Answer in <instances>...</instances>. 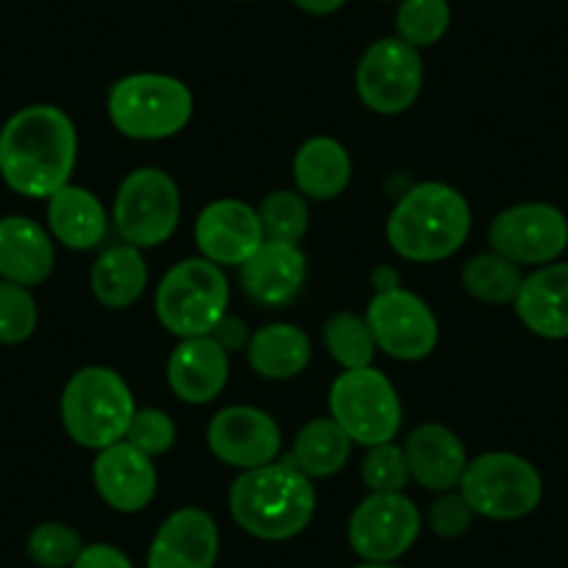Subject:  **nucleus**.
Masks as SVG:
<instances>
[{
	"label": "nucleus",
	"instance_id": "f257e3e1",
	"mask_svg": "<svg viewBox=\"0 0 568 568\" xmlns=\"http://www.w3.org/2000/svg\"><path fill=\"white\" fill-rule=\"evenodd\" d=\"M79 165V131L53 103L18 109L0 125V179L23 199L48 201L73 182Z\"/></svg>",
	"mask_w": 568,
	"mask_h": 568
},
{
	"label": "nucleus",
	"instance_id": "f03ea898",
	"mask_svg": "<svg viewBox=\"0 0 568 568\" xmlns=\"http://www.w3.org/2000/svg\"><path fill=\"white\" fill-rule=\"evenodd\" d=\"M471 204L446 182H418L402 193L385 223V240L396 256L433 265L455 256L471 237Z\"/></svg>",
	"mask_w": 568,
	"mask_h": 568
},
{
	"label": "nucleus",
	"instance_id": "7ed1b4c3",
	"mask_svg": "<svg viewBox=\"0 0 568 568\" xmlns=\"http://www.w3.org/2000/svg\"><path fill=\"white\" fill-rule=\"evenodd\" d=\"M318 494L313 479L278 457L262 468L240 471L229 488V513L256 540H291L313 524Z\"/></svg>",
	"mask_w": 568,
	"mask_h": 568
},
{
	"label": "nucleus",
	"instance_id": "20e7f679",
	"mask_svg": "<svg viewBox=\"0 0 568 568\" xmlns=\"http://www.w3.org/2000/svg\"><path fill=\"white\" fill-rule=\"evenodd\" d=\"M136 413L134 390L109 365H84L64 385L59 415L75 446L101 452L120 444Z\"/></svg>",
	"mask_w": 568,
	"mask_h": 568
},
{
	"label": "nucleus",
	"instance_id": "39448f33",
	"mask_svg": "<svg viewBox=\"0 0 568 568\" xmlns=\"http://www.w3.org/2000/svg\"><path fill=\"white\" fill-rule=\"evenodd\" d=\"M106 114L118 134L134 142H162L187 129L195 95L176 75L129 73L109 87Z\"/></svg>",
	"mask_w": 568,
	"mask_h": 568
},
{
	"label": "nucleus",
	"instance_id": "423d86ee",
	"mask_svg": "<svg viewBox=\"0 0 568 568\" xmlns=\"http://www.w3.org/2000/svg\"><path fill=\"white\" fill-rule=\"evenodd\" d=\"M232 287L221 265L187 256L168 267L154 291V313L168 335L187 341L206 337L229 315Z\"/></svg>",
	"mask_w": 568,
	"mask_h": 568
},
{
	"label": "nucleus",
	"instance_id": "0eeeda50",
	"mask_svg": "<svg viewBox=\"0 0 568 568\" xmlns=\"http://www.w3.org/2000/svg\"><path fill=\"white\" fill-rule=\"evenodd\" d=\"M182 190L176 179L154 165L134 168L112 201V229L120 243L140 251L160 248L182 223Z\"/></svg>",
	"mask_w": 568,
	"mask_h": 568
},
{
	"label": "nucleus",
	"instance_id": "6e6552de",
	"mask_svg": "<svg viewBox=\"0 0 568 568\" xmlns=\"http://www.w3.org/2000/svg\"><path fill=\"white\" fill-rule=\"evenodd\" d=\"M329 415L357 446H379L396 440L404 424L402 396L390 376L379 368L341 371L329 387Z\"/></svg>",
	"mask_w": 568,
	"mask_h": 568
},
{
	"label": "nucleus",
	"instance_id": "1a4fd4ad",
	"mask_svg": "<svg viewBox=\"0 0 568 568\" xmlns=\"http://www.w3.org/2000/svg\"><path fill=\"white\" fill-rule=\"evenodd\" d=\"M457 490L479 518L518 521L538 510L544 499V477L527 457L513 452H485L468 460Z\"/></svg>",
	"mask_w": 568,
	"mask_h": 568
},
{
	"label": "nucleus",
	"instance_id": "9d476101",
	"mask_svg": "<svg viewBox=\"0 0 568 568\" xmlns=\"http://www.w3.org/2000/svg\"><path fill=\"white\" fill-rule=\"evenodd\" d=\"M357 98L368 112L396 118L415 106L424 90V59L420 51L398 37L371 42L354 73Z\"/></svg>",
	"mask_w": 568,
	"mask_h": 568
},
{
	"label": "nucleus",
	"instance_id": "9b49d317",
	"mask_svg": "<svg viewBox=\"0 0 568 568\" xmlns=\"http://www.w3.org/2000/svg\"><path fill=\"white\" fill-rule=\"evenodd\" d=\"M365 321L374 335L376 352L396 363H420L438 348L440 324L433 307L407 287L374 293L365 307Z\"/></svg>",
	"mask_w": 568,
	"mask_h": 568
},
{
	"label": "nucleus",
	"instance_id": "f8f14e48",
	"mask_svg": "<svg viewBox=\"0 0 568 568\" xmlns=\"http://www.w3.org/2000/svg\"><path fill=\"white\" fill-rule=\"evenodd\" d=\"M488 245L518 267H544L568 248V217L544 201L507 206L490 221Z\"/></svg>",
	"mask_w": 568,
	"mask_h": 568
},
{
	"label": "nucleus",
	"instance_id": "ddd939ff",
	"mask_svg": "<svg viewBox=\"0 0 568 568\" xmlns=\"http://www.w3.org/2000/svg\"><path fill=\"white\" fill-rule=\"evenodd\" d=\"M424 518L407 494H368L348 518V546L363 562H396L418 540Z\"/></svg>",
	"mask_w": 568,
	"mask_h": 568
},
{
	"label": "nucleus",
	"instance_id": "4468645a",
	"mask_svg": "<svg viewBox=\"0 0 568 568\" xmlns=\"http://www.w3.org/2000/svg\"><path fill=\"white\" fill-rule=\"evenodd\" d=\"M212 457L234 471H251L282 457V429L276 418L254 404H229L206 424Z\"/></svg>",
	"mask_w": 568,
	"mask_h": 568
},
{
	"label": "nucleus",
	"instance_id": "2eb2a0df",
	"mask_svg": "<svg viewBox=\"0 0 568 568\" xmlns=\"http://www.w3.org/2000/svg\"><path fill=\"white\" fill-rule=\"evenodd\" d=\"M193 237L199 256L215 262L223 271L240 267L265 243L260 212L248 201L240 199L210 201L195 217Z\"/></svg>",
	"mask_w": 568,
	"mask_h": 568
},
{
	"label": "nucleus",
	"instance_id": "dca6fc26",
	"mask_svg": "<svg viewBox=\"0 0 568 568\" xmlns=\"http://www.w3.org/2000/svg\"><path fill=\"white\" fill-rule=\"evenodd\" d=\"M92 485L106 507L114 513L134 516L156 499L160 471L149 455L136 452L125 440L95 452L92 460Z\"/></svg>",
	"mask_w": 568,
	"mask_h": 568
},
{
	"label": "nucleus",
	"instance_id": "f3484780",
	"mask_svg": "<svg viewBox=\"0 0 568 568\" xmlns=\"http://www.w3.org/2000/svg\"><path fill=\"white\" fill-rule=\"evenodd\" d=\"M240 291L260 307H287L307 284V254L302 245L265 240L237 267Z\"/></svg>",
	"mask_w": 568,
	"mask_h": 568
},
{
	"label": "nucleus",
	"instance_id": "a211bd4d",
	"mask_svg": "<svg viewBox=\"0 0 568 568\" xmlns=\"http://www.w3.org/2000/svg\"><path fill=\"white\" fill-rule=\"evenodd\" d=\"M221 529L204 507H179L156 529L149 568H215Z\"/></svg>",
	"mask_w": 568,
	"mask_h": 568
},
{
	"label": "nucleus",
	"instance_id": "6ab92c4d",
	"mask_svg": "<svg viewBox=\"0 0 568 568\" xmlns=\"http://www.w3.org/2000/svg\"><path fill=\"white\" fill-rule=\"evenodd\" d=\"M229 352L212 335L179 341L165 365L168 387L190 407L212 404L229 385Z\"/></svg>",
	"mask_w": 568,
	"mask_h": 568
},
{
	"label": "nucleus",
	"instance_id": "aec40b11",
	"mask_svg": "<svg viewBox=\"0 0 568 568\" xmlns=\"http://www.w3.org/2000/svg\"><path fill=\"white\" fill-rule=\"evenodd\" d=\"M404 457H407L409 477L426 490L446 494L460 488V479L468 466V449L460 435L452 426L426 420L418 424L404 440Z\"/></svg>",
	"mask_w": 568,
	"mask_h": 568
},
{
	"label": "nucleus",
	"instance_id": "412c9836",
	"mask_svg": "<svg viewBox=\"0 0 568 568\" xmlns=\"http://www.w3.org/2000/svg\"><path fill=\"white\" fill-rule=\"evenodd\" d=\"M57 267V240L42 223L26 215L0 217V278L37 287Z\"/></svg>",
	"mask_w": 568,
	"mask_h": 568
},
{
	"label": "nucleus",
	"instance_id": "4be33fe9",
	"mask_svg": "<svg viewBox=\"0 0 568 568\" xmlns=\"http://www.w3.org/2000/svg\"><path fill=\"white\" fill-rule=\"evenodd\" d=\"M513 307L535 337L568 341V262H549L524 276Z\"/></svg>",
	"mask_w": 568,
	"mask_h": 568
},
{
	"label": "nucleus",
	"instance_id": "5701e85b",
	"mask_svg": "<svg viewBox=\"0 0 568 568\" xmlns=\"http://www.w3.org/2000/svg\"><path fill=\"white\" fill-rule=\"evenodd\" d=\"M48 232L59 245L70 251L101 248L112 229V215L92 190L81 184H64L45 201Z\"/></svg>",
	"mask_w": 568,
	"mask_h": 568
},
{
	"label": "nucleus",
	"instance_id": "b1692460",
	"mask_svg": "<svg viewBox=\"0 0 568 568\" xmlns=\"http://www.w3.org/2000/svg\"><path fill=\"white\" fill-rule=\"evenodd\" d=\"M354 162L341 140L315 134L298 145L293 156V182L307 201H335L348 190Z\"/></svg>",
	"mask_w": 568,
	"mask_h": 568
},
{
	"label": "nucleus",
	"instance_id": "393cba45",
	"mask_svg": "<svg viewBox=\"0 0 568 568\" xmlns=\"http://www.w3.org/2000/svg\"><path fill=\"white\" fill-rule=\"evenodd\" d=\"M90 291L106 310H129L149 291V262L129 243L106 245L90 267Z\"/></svg>",
	"mask_w": 568,
	"mask_h": 568
},
{
	"label": "nucleus",
	"instance_id": "a878e982",
	"mask_svg": "<svg viewBox=\"0 0 568 568\" xmlns=\"http://www.w3.org/2000/svg\"><path fill=\"white\" fill-rule=\"evenodd\" d=\"M245 359L260 379L291 382L313 363V341L302 326L278 321L251 332Z\"/></svg>",
	"mask_w": 568,
	"mask_h": 568
},
{
	"label": "nucleus",
	"instance_id": "bb28decb",
	"mask_svg": "<svg viewBox=\"0 0 568 568\" xmlns=\"http://www.w3.org/2000/svg\"><path fill=\"white\" fill-rule=\"evenodd\" d=\"M352 446L354 440L343 433V426L332 415H326V418L307 420L298 429L284 460L315 483V479H329L341 474L352 460Z\"/></svg>",
	"mask_w": 568,
	"mask_h": 568
},
{
	"label": "nucleus",
	"instance_id": "cd10ccee",
	"mask_svg": "<svg viewBox=\"0 0 568 568\" xmlns=\"http://www.w3.org/2000/svg\"><path fill=\"white\" fill-rule=\"evenodd\" d=\"M463 291L479 304H490V307H505V304L516 302L518 291H521L524 273L516 262L505 260L496 251H485V254H474L466 260L460 271Z\"/></svg>",
	"mask_w": 568,
	"mask_h": 568
},
{
	"label": "nucleus",
	"instance_id": "c85d7f7f",
	"mask_svg": "<svg viewBox=\"0 0 568 568\" xmlns=\"http://www.w3.org/2000/svg\"><path fill=\"white\" fill-rule=\"evenodd\" d=\"M324 346L329 357L341 365V371L374 365L376 343L365 315L348 313V310L329 315L324 324Z\"/></svg>",
	"mask_w": 568,
	"mask_h": 568
},
{
	"label": "nucleus",
	"instance_id": "c756f323",
	"mask_svg": "<svg viewBox=\"0 0 568 568\" xmlns=\"http://www.w3.org/2000/svg\"><path fill=\"white\" fill-rule=\"evenodd\" d=\"M393 26L398 40L413 45L415 51L438 45L452 26L449 0H398Z\"/></svg>",
	"mask_w": 568,
	"mask_h": 568
},
{
	"label": "nucleus",
	"instance_id": "7c9ffc66",
	"mask_svg": "<svg viewBox=\"0 0 568 568\" xmlns=\"http://www.w3.org/2000/svg\"><path fill=\"white\" fill-rule=\"evenodd\" d=\"M265 240L302 245L310 232V201L298 190H273L256 206Z\"/></svg>",
	"mask_w": 568,
	"mask_h": 568
},
{
	"label": "nucleus",
	"instance_id": "2f4dec72",
	"mask_svg": "<svg viewBox=\"0 0 568 568\" xmlns=\"http://www.w3.org/2000/svg\"><path fill=\"white\" fill-rule=\"evenodd\" d=\"M40 326V307L31 287L0 278V346H20Z\"/></svg>",
	"mask_w": 568,
	"mask_h": 568
},
{
	"label": "nucleus",
	"instance_id": "473e14b6",
	"mask_svg": "<svg viewBox=\"0 0 568 568\" xmlns=\"http://www.w3.org/2000/svg\"><path fill=\"white\" fill-rule=\"evenodd\" d=\"M84 538L64 521H42L29 535V557L40 568H70L84 549Z\"/></svg>",
	"mask_w": 568,
	"mask_h": 568
},
{
	"label": "nucleus",
	"instance_id": "72a5a7b5",
	"mask_svg": "<svg viewBox=\"0 0 568 568\" xmlns=\"http://www.w3.org/2000/svg\"><path fill=\"white\" fill-rule=\"evenodd\" d=\"M359 477H363L368 494H404L407 483L413 479L407 457L396 440L371 446L363 457V466H359Z\"/></svg>",
	"mask_w": 568,
	"mask_h": 568
},
{
	"label": "nucleus",
	"instance_id": "f704fd0d",
	"mask_svg": "<svg viewBox=\"0 0 568 568\" xmlns=\"http://www.w3.org/2000/svg\"><path fill=\"white\" fill-rule=\"evenodd\" d=\"M176 438L179 429L171 413H165L162 407H136L123 440L142 455H149L151 460H156L176 446Z\"/></svg>",
	"mask_w": 568,
	"mask_h": 568
},
{
	"label": "nucleus",
	"instance_id": "c9c22d12",
	"mask_svg": "<svg viewBox=\"0 0 568 568\" xmlns=\"http://www.w3.org/2000/svg\"><path fill=\"white\" fill-rule=\"evenodd\" d=\"M474 518H477V513L471 510V505L466 501V496L460 494V490H446V494H440L438 499L429 505V516H426V521H429V529H433L438 538H460V535H466L468 529H471Z\"/></svg>",
	"mask_w": 568,
	"mask_h": 568
},
{
	"label": "nucleus",
	"instance_id": "e433bc0d",
	"mask_svg": "<svg viewBox=\"0 0 568 568\" xmlns=\"http://www.w3.org/2000/svg\"><path fill=\"white\" fill-rule=\"evenodd\" d=\"M70 568H134V562L112 544H87Z\"/></svg>",
	"mask_w": 568,
	"mask_h": 568
},
{
	"label": "nucleus",
	"instance_id": "4c0bfd02",
	"mask_svg": "<svg viewBox=\"0 0 568 568\" xmlns=\"http://www.w3.org/2000/svg\"><path fill=\"white\" fill-rule=\"evenodd\" d=\"M212 337H215L229 354H232V352H245V348H248L251 332L248 326H245V321L234 318V315H226V318L215 326Z\"/></svg>",
	"mask_w": 568,
	"mask_h": 568
},
{
	"label": "nucleus",
	"instance_id": "58836bf2",
	"mask_svg": "<svg viewBox=\"0 0 568 568\" xmlns=\"http://www.w3.org/2000/svg\"><path fill=\"white\" fill-rule=\"evenodd\" d=\"M293 3L313 18H329V14L341 12L348 0H293Z\"/></svg>",
	"mask_w": 568,
	"mask_h": 568
},
{
	"label": "nucleus",
	"instance_id": "ea45409f",
	"mask_svg": "<svg viewBox=\"0 0 568 568\" xmlns=\"http://www.w3.org/2000/svg\"><path fill=\"white\" fill-rule=\"evenodd\" d=\"M371 284H374V293L393 291V287L402 284V276H398V271L393 265H379L374 267V273H371Z\"/></svg>",
	"mask_w": 568,
	"mask_h": 568
},
{
	"label": "nucleus",
	"instance_id": "a19ab883",
	"mask_svg": "<svg viewBox=\"0 0 568 568\" xmlns=\"http://www.w3.org/2000/svg\"><path fill=\"white\" fill-rule=\"evenodd\" d=\"M354 568H402V566H396V562H359V566Z\"/></svg>",
	"mask_w": 568,
	"mask_h": 568
},
{
	"label": "nucleus",
	"instance_id": "79ce46f5",
	"mask_svg": "<svg viewBox=\"0 0 568 568\" xmlns=\"http://www.w3.org/2000/svg\"><path fill=\"white\" fill-rule=\"evenodd\" d=\"M385 3H398V0H385Z\"/></svg>",
	"mask_w": 568,
	"mask_h": 568
},
{
	"label": "nucleus",
	"instance_id": "37998d69",
	"mask_svg": "<svg viewBox=\"0 0 568 568\" xmlns=\"http://www.w3.org/2000/svg\"><path fill=\"white\" fill-rule=\"evenodd\" d=\"M243 3H254V0H243Z\"/></svg>",
	"mask_w": 568,
	"mask_h": 568
}]
</instances>
